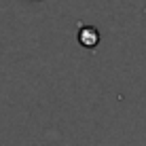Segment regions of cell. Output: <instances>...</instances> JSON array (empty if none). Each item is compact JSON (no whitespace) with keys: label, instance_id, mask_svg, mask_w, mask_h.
<instances>
[{"label":"cell","instance_id":"cell-1","mask_svg":"<svg viewBox=\"0 0 146 146\" xmlns=\"http://www.w3.org/2000/svg\"><path fill=\"white\" fill-rule=\"evenodd\" d=\"M76 40L83 49H95L100 44V32L95 26H80L76 32Z\"/></svg>","mask_w":146,"mask_h":146}]
</instances>
